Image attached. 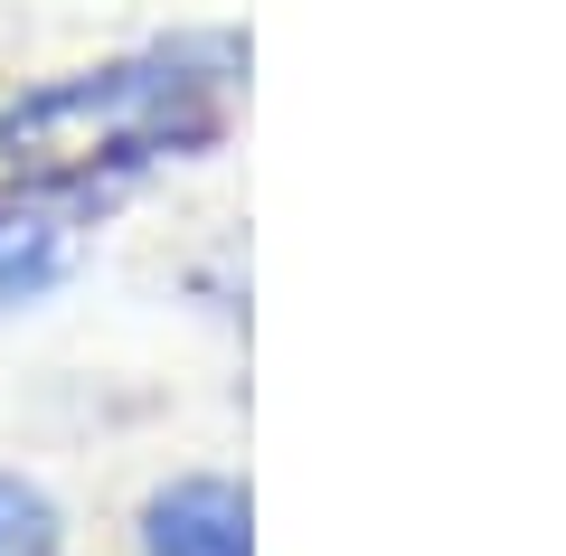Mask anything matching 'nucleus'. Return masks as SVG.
Wrapping results in <instances>:
<instances>
[{
	"mask_svg": "<svg viewBox=\"0 0 566 556\" xmlns=\"http://www.w3.org/2000/svg\"><path fill=\"white\" fill-rule=\"evenodd\" d=\"M48 547H57V500L39 481L0 472V556H48Z\"/></svg>",
	"mask_w": 566,
	"mask_h": 556,
	"instance_id": "20e7f679",
	"label": "nucleus"
},
{
	"mask_svg": "<svg viewBox=\"0 0 566 556\" xmlns=\"http://www.w3.org/2000/svg\"><path fill=\"white\" fill-rule=\"evenodd\" d=\"M142 556H255L245 537V491L218 472H189L170 491H151L142 510Z\"/></svg>",
	"mask_w": 566,
	"mask_h": 556,
	"instance_id": "7ed1b4c3",
	"label": "nucleus"
},
{
	"mask_svg": "<svg viewBox=\"0 0 566 556\" xmlns=\"http://www.w3.org/2000/svg\"><path fill=\"white\" fill-rule=\"evenodd\" d=\"M76 237H85V189H48V179L0 189V312H20L48 283H66Z\"/></svg>",
	"mask_w": 566,
	"mask_h": 556,
	"instance_id": "f03ea898",
	"label": "nucleus"
},
{
	"mask_svg": "<svg viewBox=\"0 0 566 556\" xmlns=\"http://www.w3.org/2000/svg\"><path fill=\"white\" fill-rule=\"evenodd\" d=\"M237 66H245L237 39H170V48H142V57L57 76L39 95L0 104V160L20 179L95 199L123 170H151L170 151H208L227 123Z\"/></svg>",
	"mask_w": 566,
	"mask_h": 556,
	"instance_id": "f257e3e1",
	"label": "nucleus"
}]
</instances>
